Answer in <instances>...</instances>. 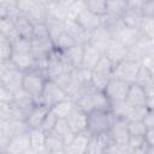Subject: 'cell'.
<instances>
[{"label":"cell","instance_id":"cell-1","mask_svg":"<svg viewBox=\"0 0 154 154\" xmlns=\"http://www.w3.org/2000/svg\"><path fill=\"white\" fill-rule=\"evenodd\" d=\"M47 81H48V77L46 72L38 67H35L23 72L20 88L35 103H40L41 94Z\"/></svg>","mask_w":154,"mask_h":154},{"label":"cell","instance_id":"cell-2","mask_svg":"<svg viewBox=\"0 0 154 154\" xmlns=\"http://www.w3.org/2000/svg\"><path fill=\"white\" fill-rule=\"evenodd\" d=\"M113 122L111 112L91 111L87 113V134L89 136H101L108 134Z\"/></svg>","mask_w":154,"mask_h":154},{"label":"cell","instance_id":"cell-3","mask_svg":"<svg viewBox=\"0 0 154 154\" xmlns=\"http://www.w3.org/2000/svg\"><path fill=\"white\" fill-rule=\"evenodd\" d=\"M141 67V63L140 60H135V59H130L126 58L125 60H123L122 63L117 64L113 67V73L112 77L122 79L129 84L135 83L138 70Z\"/></svg>","mask_w":154,"mask_h":154},{"label":"cell","instance_id":"cell-4","mask_svg":"<svg viewBox=\"0 0 154 154\" xmlns=\"http://www.w3.org/2000/svg\"><path fill=\"white\" fill-rule=\"evenodd\" d=\"M10 61L20 72H25L37 67V61L31 52V48H22V49L11 48Z\"/></svg>","mask_w":154,"mask_h":154},{"label":"cell","instance_id":"cell-5","mask_svg":"<svg viewBox=\"0 0 154 154\" xmlns=\"http://www.w3.org/2000/svg\"><path fill=\"white\" fill-rule=\"evenodd\" d=\"M67 97H69L67 93L55 81L48 79L45 84L43 90H42L40 103H43L45 106L51 108L54 105H57L58 102H60V101H63Z\"/></svg>","mask_w":154,"mask_h":154},{"label":"cell","instance_id":"cell-6","mask_svg":"<svg viewBox=\"0 0 154 154\" xmlns=\"http://www.w3.org/2000/svg\"><path fill=\"white\" fill-rule=\"evenodd\" d=\"M129 83L111 77L105 87L103 93L106 94V96L108 97V100L111 101V103L113 102H120V101H125L126 99V94H128V89H129Z\"/></svg>","mask_w":154,"mask_h":154},{"label":"cell","instance_id":"cell-7","mask_svg":"<svg viewBox=\"0 0 154 154\" xmlns=\"http://www.w3.org/2000/svg\"><path fill=\"white\" fill-rule=\"evenodd\" d=\"M108 135L113 142L114 146H126L128 140H129V132L126 128V120L125 119H119L113 117V122L111 125V129L108 131Z\"/></svg>","mask_w":154,"mask_h":154},{"label":"cell","instance_id":"cell-8","mask_svg":"<svg viewBox=\"0 0 154 154\" xmlns=\"http://www.w3.org/2000/svg\"><path fill=\"white\" fill-rule=\"evenodd\" d=\"M66 123L69 129L73 135H79L87 132V113L76 106V108L66 117Z\"/></svg>","mask_w":154,"mask_h":154},{"label":"cell","instance_id":"cell-9","mask_svg":"<svg viewBox=\"0 0 154 154\" xmlns=\"http://www.w3.org/2000/svg\"><path fill=\"white\" fill-rule=\"evenodd\" d=\"M111 146H113V142L108 134L96 137L90 136L85 149V154H107L108 148Z\"/></svg>","mask_w":154,"mask_h":154},{"label":"cell","instance_id":"cell-10","mask_svg":"<svg viewBox=\"0 0 154 154\" xmlns=\"http://www.w3.org/2000/svg\"><path fill=\"white\" fill-rule=\"evenodd\" d=\"M128 53H129L128 48H125L118 41L111 40V42L108 43V46L106 47V49L103 52V55L112 63L113 66H116L117 64L122 63L123 60H125L128 58Z\"/></svg>","mask_w":154,"mask_h":154},{"label":"cell","instance_id":"cell-11","mask_svg":"<svg viewBox=\"0 0 154 154\" xmlns=\"http://www.w3.org/2000/svg\"><path fill=\"white\" fill-rule=\"evenodd\" d=\"M148 96H150V95H148L147 90L143 87H141L136 83H132L129 85L125 101L131 107H142V106H146Z\"/></svg>","mask_w":154,"mask_h":154},{"label":"cell","instance_id":"cell-12","mask_svg":"<svg viewBox=\"0 0 154 154\" xmlns=\"http://www.w3.org/2000/svg\"><path fill=\"white\" fill-rule=\"evenodd\" d=\"M28 149H30V142H29V135L26 131V132L10 137L4 150L8 152L10 154H23Z\"/></svg>","mask_w":154,"mask_h":154},{"label":"cell","instance_id":"cell-13","mask_svg":"<svg viewBox=\"0 0 154 154\" xmlns=\"http://www.w3.org/2000/svg\"><path fill=\"white\" fill-rule=\"evenodd\" d=\"M48 112H49V108L47 106H45L43 103H35L25 119V123H26V126L29 128V130L41 128V124L45 120Z\"/></svg>","mask_w":154,"mask_h":154},{"label":"cell","instance_id":"cell-14","mask_svg":"<svg viewBox=\"0 0 154 154\" xmlns=\"http://www.w3.org/2000/svg\"><path fill=\"white\" fill-rule=\"evenodd\" d=\"M102 57V53L94 47L90 42H87L83 45V57H82V69L91 71L96 64L99 63L100 58Z\"/></svg>","mask_w":154,"mask_h":154},{"label":"cell","instance_id":"cell-15","mask_svg":"<svg viewBox=\"0 0 154 154\" xmlns=\"http://www.w3.org/2000/svg\"><path fill=\"white\" fill-rule=\"evenodd\" d=\"M100 19H101V17H99V16L91 13L90 11H88L87 8H84L76 17L75 22L83 30H85L88 32H91V31H94L95 29H97L100 26Z\"/></svg>","mask_w":154,"mask_h":154},{"label":"cell","instance_id":"cell-16","mask_svg":"<svg viewBox=\"0 0 154 154\" xmlns=\"http://www.w3.org/2000/svg\"><path fill=\"white\" fill-rule=\"evenodd\" d=\"M64 29L65 31L79 45H84L87 42H89L90 38V32L83 30L75 20H69L66 19L64 22Z\"/></svg>","mask_w":154,"mask_h":154},{"label":"cell","instance_id":"cell-17","mask_svg":"<svg viewBox=\"0 0 154 154\" xmlns=\"http://www.w3.org/2000/svg\"><path fill=\"white\" fill-rule=\"evenodd\" d=\"M89 135L87 132L75 135V137L65 146L64 150L66 154H85V149L89 141Z\"/></svg>","mask_w":154,"mask_h":154},{"label":"cell","instance_id":"cell-18","mask_svg":"<svg viewBox=\"0 0 154 154\" xmlns=\"http://www.w3.org/2000/svg\"><path fill=\"white\" fill-rule=\"evenodd\" d=\"M16 35L19 38L31 41L32 40V23L23 14L13 19Z\"/></svg>","mask_w":154,"mask_h":154},{"label":"cell","instance_id":"cell-19","mask_svg":"<svg viewBox=\"0 0 154 154\" xmlns=\"http://www.w3.org/2000/svg\"><path fill=\"white\" fill-rule=\"evenodd\" d=\"M140 37H141V35H140L138 30H134V29H129L126 26H123L112 40L118 41L125 48L130 49L132 46H135V43L138 41Z\"/></svg>","mask_w":154,"mask_h":154},{"label":"cell","instance_id":"cell-20","mask_svg":"<svg viewBox=\"0 0 154 154\" xmlns=\"http://www.w3.org/2000/svg\"><path fill=\"white\" fill-rule=\"evenodd\" d=\"M64 59L69 63L72 69H81L82 66V57H83V45H75L71 48L61 52Z\"/></svg>","mask_w":154,"mask_h":154},{"label":"cell","instance_id":"cell-21","mask_svg":"<svg viewBox=\"0 0 154 154\" xmlns=\"http://www.w3.org/2000/svg\"><path fill=\"white\" fill-rule=\"evenodd\" d=\"M111 40H112V37L109 36V34L106 30H103L101 26H99L97 29H95L94 31L90 32L89 42L103 54V52H105L106 47L108 46V43L111 42Z\"/></svg>","mask_w":154,"mask_h":154},{"label":"cell","instance_id":"cell-22","mask_svg":"<svg viewBox=\"0 0 154 154\" xmlns=\"http://www.w3.org/2000/svg\"><path fill=\"white\" fill-rule=\"evenodd\" d=\"M76 108V102L73 99L67 97L60 102H58L57 105H54L53 107L49 108V111L57 117V119H66V117Z\"/></svg>","mask_w":154,"mask_h":154},{"label":"cell","instance_id":"cell-23","mask_svg":"<svg viewBox=\"0 0 154 154\" xmlns=\"http://www.w3.org/2000/svg\"><path fill=\"white\" fill-rule=\"evenodd\" d=\"M143 16L140 11L137 10H132V8H126V11L124 12V14L120 17L122 23L124 24V26L129 28V29H134V30H138L141 20H142Z\"/></svg>","mask_w":154,"mask_h":154},{"label":"cell","instance_id":"cell-24","mask_svg":"<svg viewBox=\"0 0 154 154\" xmlns=\"http://www.w3.org/2000/svg\"><path fill=\"white\" fill-rule=\"evenodd\" d=\"M29 135V142H30V148L35 150L36 153L41 152L45 149V143H46V132L42 129H30L28 131Z\"/></svg>","mask_w":154,"mask_h":154},{"label":"cell","instance_id":"cell-25","mask_svg":"<svg viewBox=\"0 0 154 154\" xmlns=\"http://www.w3.org/2000/svg\"><path fill=\"white\" fill-rule=\"evenodd\" d=\"M128 8V1L124 0H111L106 1V14L120 18Z\"/></svg>","mask_w":154,"mask_h":154},{"label":"cell","instance_id":"cell-26","mask_svg":"<svg viewBox=\"0 0 154 154\" xmlns=\"http://www.w3.org/2000/svg\"><path fill=\"white\" fill-rule=\"evenodd\" d=\"M53 132L57 134L65 143V146L75 137V135L71 132V130L69 129V125L66 123L65 119H58L55 125H54V129H53Z\"/></svg>","mask_w":154,"mask_h":154},{"label":"cell","instance_id":"cell-27","mask_svg":"<svg viewBox=\"0 0 154 154\" xmlns=\"http://www.w3.org/2000/svg\"><path fill=\"white\" fill-rule=\"evenodd\" d=\"M113 65L112 63L102 54V57L100 58L99 63L96 64V66L91 70V72L96 73V75H100L102 77H106V78H111L112 77V73H113Z\"/></svg>","mask_w":154,"mask_h":154},{"label":"cell","instance_id":"cell-28","mask_svg":"<svg viewBox=\"0 0 154 154\" xmlns=\"http://www.w3.org/2000/svg\"><path fill=\"white\" fill-rule=\"evenodd\" d=\"M77 45V42L64 30V32H61L55 41L53 42V46H54V49L59 51V52H64L69 48H71L72 46Z\"/></svg>","mask_w":154,"mask_h":154},{"label":"cell","instance_id":"cell-29","mask_svg":"<svg viewBox=\"0 0 154 154\" xmlns=\"http://www.w3.org/2000/svg\"><path fill=\"white\" fill-rule=\"evenodd\" d=\"M135 83L143 87L144 89L153 88V71H150V70H148L141 65Z\"/></svg>","mask_w":154,"mask_h":154},{"label":"cell","instance_id":"cell-30","mask_svg":"<svg viewBox=\"0 0 154 154\" xmlns=\"http://www.w3.org/2000/svg\"><path fill=\"white\" fill-rule=\"evenodd\" d=\"M138 32L142 37L152 40L154 37V17H143L138 28Z\"/></svg>","mask_w":154,"mask_h":154},{"label":"cell","instance_id":"cell-31","mask_svg":"<svg viewBox=\"0 0 154 154\" xmlns=\"http://www.w3.org/2000/svg\"><path fill=\"white\" fill-rule=\"evenodd\" d=\"M65 148V143L64 141L53 131L46 134V143H45V149L47 152H52V150H57V149H64Z\"/></svg>","mask_w":154,"mask_h":154},{"label":"cell","instance_id":"cell-32","mask_svg":"<svg viewBox=\"0 0 154 154\" xmlns=\"http://www.w3.org/2000/svg\"><path fill=\"white\" fill-rule=\"evenodd\" d=\"M0 34H2L10 42L13 41V40L17 37L16 30H14L13 19H11V18L0 19Z\"/></svg>","mask_w":154,"mask_h":154},{"label":"cell","instance_id":"cell-33","mask_svg":"<svg viewBox=\"0 0 154 154\" xmlns=\"http://www.w3.org/2000/svg\"><path fill=\"white\" fill-rule=\"evenodd\" d=\"M126 128H128L129 136H141V137H143V135L147 131V128H146V125L142 120H128L126 122Z\"/></svg>","mask_w":154,"mask_h":154},{"label":"cell","instance_id":"cell-34","mask_svg":"<svg viewBox=\"0 0 154 154\" xmlns=\"http://www.w3.org/2000/svg\"><path fill=\"white\" fill-rule=\"evenodd\" d=\"M85 8L91 13L102 17L106 14V1H96V0L85 1Z\"/></svg>","mask_w":154,"mask_h":154},{"label":"cell","instance_id":"cell-35","mask_svg":"<svg viewBox=\"0 0 154 154\" xmlns=\"http://www.w3.org/2000/svg\"><path fill=\"white\" fill-rule=\"evenodd\" d=\"M32 38L35 40H46L49 38L48 30L45 22H38L32 24Z\"/></svg>","mask_w":154,"mask_h":154},{"label":"cell","instance_id":"cell-36","mask_svg":"<svg viewBox=\"0 0 154 154\" xmlns=\"http://www.w3.org/2000/svg\"><path fill=\"white\" fill-rule=\"evenodd\" d=\"M57 117L49 111L48 112V114L46 116V118H45V120L42 122V124H41V128L40 129H42L46 134H48V132H51V131H53V129H54V125H55V123H57Z\"/></svg>","mask_w":154,"mask_h":154},{"label":"cell","instance_id":"cell-37","mask_svg":"<svg viewBox=\"0 0 154 154\" xmlns=\"http://www.w3.org/2000/svg\"><path fill=\"white\" fill-rule=\"evenodd\" d=\"M141 13L143 17H154V1L153 0L142 1Z\"/></svg>","mask_w":154,"mask_h":154},{"label":"cell","instance_id":"cell-38","mask_svg":"<svg viewBox=\"0 0 154 154\" xmlns=\"http://www.w3.org/2000/svg\"><path fill=\"white\" fill-rule=\"evenodd\" d=\"M153 138H154V129H147L146 134L143 135V141L146 147H153Z\"/></svg>","mask_w":154,"mask_h":154},{"label":"cell","instance_id":"cell-39","mask_svg":"<svg viewBox=\"0 0 154 154\" xmlns=\"http://www.w3.org/2000/svg\"><path fill=\"white\" fill-rule=\"evenodd\" d=\"M147 129H154V119H153V111H149L147 116L142 120Z\"/></svg>","mask_w":154,"mask_h":154},{"label":"cell","instance_id":"cell-40","mask_svg":"<svg viewBox=\"0 0 154 154\" xmlns=\"http://www.w3.org/2000/svg\"><path fill=\"white\" fill-rule=\"evenodd\" d=\"M4 18H10L8 17V10L6 7L5 1H0V19H4Z\"/></svg>","mask_w":154,"mask_h":154},{"label":"cell","instance_id":"cell-41","mask_svg":"<svg viewBox=\"0 0 154 154\" xmlns=\"http://www.w3.org/2000/svg\"><path fill=\"white\" fill-rule=\"evenodd\" d=\"M48 154H66L64 149H57V150H52V152H48Z\"/></svg>","mask_w":154,"mask_h":154},{"label":"cell","instance_id":"cell-42","mask_svg":"<svg viewBox=\"0 0 154 154\" xmlns=\"http://www.w3.org/2000/svg\"><path fill=\"white\" fill-rule=\"evenodd\" d=\"M23 154H38V153H36L35 150H32V149L30 148V149H28V150H25V152H24Z\"/></svg>","mask_w":154,"mask_h":154},{"label":"cell","instance_id":"cell-43","mask_svg":"<svg viewBox=\"0 0 154 154\" xmlns=\"http://www.w3.org/2000/svg\"><path fill=\"white\" fill-rule=\"evenodd\" d=\"M0 154H10V153H8V152H6V150H1V152H0Z\"/></svg>","mask_w":154,"mask_h":154}]
</instances>
